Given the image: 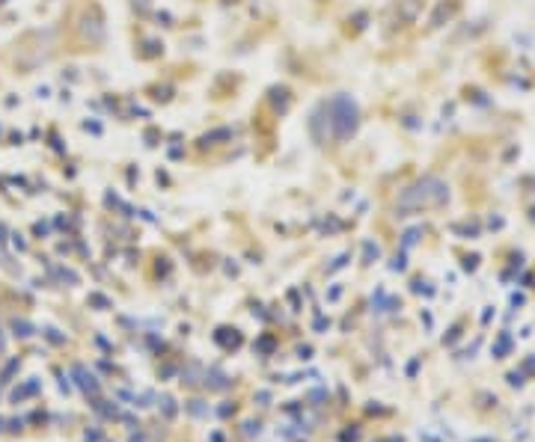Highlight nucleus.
Returning a JSON list of instances; mask_svg holds the SVG:
<instances>
[{
  "label": "nucleus",
  "instance_id": "obj_1",
  "mask_svg": "<svg viewBox=\"0 0 535 442\" xmlns=\"http://www.w3.org/2000/svg\"><path fill=\"white\" fill-rule=\"evenodd\" d=\"M327 113V125L330 134H333L336 143H348L357 134V125H360V110H357V101L351 95L339 93L330 98V104H324Z\"/></svg>",
  "mask_w": 535,
  "mask_h": 442
},
{
  "label": "nucleus",
  "instance_id": "obj_3",
  "mask_svg": "<svg viewBox=\"0 0 535 442\" xmlns=\"http://www.w3.org/2000/svg\"><path fill=\"white\" fill-rule=\"evenodd\" d=\"M134 6H140V9H149V6H152V0H134Z\"/></svg>",
  "mask_w": 535,
  "mask_h": 442
},
{
  "label": "nucleus",
  "instance_id": "obj_2",
  "mask_svg": "<svg viewBox=\"0 0 535 442\" xmlns=\"http://www.w3.org/2000/svg\"><path fill=\"white\" fill-rule=\"evenodd\" d=\"M446 199H449V187H446L440 178L428 175V178L416 182L414 187H407V191L399 196V208H423V205H443Z\"/></svg>",
  "mask_w": 535,
  "mask_h": 442
}]
</instances>
